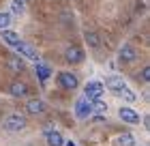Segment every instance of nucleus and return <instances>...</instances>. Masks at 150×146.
I'll use <instances>...</instances> for the list:
<instances>
[{"mask_svg":"<svg viewBox=\"0 0 150 146\" xmlns=\"http://www.w3.org/2000/svg\"><path fill=\"white\" fill-rule=\"evenodd\" d=\"M103 93H105V86L101 84V82H88L86 84V88H84V99H88V101H99L101 97H103Z\"/></svg>","mask_w":150,"mask_h":146,"instance_id":"f257e3e1","label":"nucleus"},{"mask_svg":"<svg viewBox=\"0 0 150 146\" xmlns=\"http://www.w3.org/2000/svg\"><path fill=\"white\" fill-rule=\"evenodd\" d=\"M24 127H26V118L22 114H11L4 120V129L6 131H22Z\"/></svg>","mask_w":150,"mask_h":146,"instance_id":"f03ea898","label":"nucleus"},{"mask_svg":"<svg viewBox=\"0 0 150 146\" xmlns=\"http://www.w3.org/2000/svg\"><path fill=\"white\" fill-rule=\"evenodd\" d=\"M58 82H60V86H62L64 90H75L77 88V75H73V73H69V71H62L58 75Z\"/></svg>","mask_w":150,"mask_h":146,"instance_id":"7ed1b4c3","label":"nucleus"},{"mask_svg":"<svg viewBox=\"0 0 150 146\" xmlns=\"http://www.w3.org/2000/svg\"><path fill=\"white\" fill-rule=\"evenodd\" d=\"M15 50H17V54L19 56H24V58H28V60H39V54H37V50L32 45H28V43H24V41H19V43L15 45Z\"/></svg>","mask_w":150,"mask_h":146,"instance_id":"20e7f679","label":"nucleus"},{"mask_svg":"<svg viewBox=\"0 0 150 146\" xmlns=\"http://www.w3.org/2000/svg\"><path fill=\"white\" fill-rule=\"evenodd\" d=\"M90 114H92V103L88 99H79L77 103H75V116H77V118L84 120V118H88Z\"/></svg>","mask_w":150,"mask_h":146,"instance_id":"39448f33","label":"nucleus"},{"mask_svg":"<svg viewBox=\"0 0 150 146\" xmlns=\"http://www.w3.org/2000/svg\"><path fill=\"white\" fill-rule=\"evenodd\" d=\"M64 58H67V62H71V65H77V62L84 60V52L73 45V47H69V50L64 52Z\"/></svg>","mask_w":150,"mask_h":146,"instance_id":"423d86ee","label":"nucleus"},{"mask_svg":"<svg viewBox=\"0 0 150 146\" xmlns=\"http://www.w3.org/2000/svg\"><path fill=\"white\" fill-rule=\"evenodd\" d=\"M118 56H120L122 62H133L135 58H137V52H135L133 45H122L120 52H118Z\"/></svg>","mask_w":150,"mask_h":146,"instance_id":"0eeeda50","label":"nucleus"},{"mask_svg":"<svg viewBox=\"0 0 150 146\" xmlns=\"http://www.w3.org/2000/svg\"><path fill=\"white\" fill-rule=\"evenodd\" d=\"M105 88L114 90V93H120L122 88H127V84H125V80H122V78H118V75H112V78L105 80Z\"/></svg>","mask_w":150,"mask_h":146,"instance_id":"6e6552de","label":"nucleus"},{"mask_svg":"<svg viewBox=\"0 0 150 146\" xmlns=\"http://www.w3.org/2000/svg\"><path fill=\"white\" fill-rule=\"evenodd\" d=\"M120 118L125 122H139V114L135 112V110H131V108H120Z\"/></svg>","mask_w":150,"mask_h":146,"instance_id":"1a4fd4ad","label":"nucleus"},{"mask_svg":"<svg viewBox=\"0 0 150 146\" xmlns=\"http://www.w3.org/2000/svg\"><path fill=\"white\" fill-rule=\"evenodd\" d=\"M9 93L13 97H24V95H28V86H26L24 82H13L11 88H9Z\"/></svg>","mask_w":150,"mask_h":146,"instance_id":"9d476101","label":"nucleus"},{"mask_svg":"<svg viewBox=\"0 0 150 146\" xmlns=\"http://www.w3.org/2000/svg\"><path fill=\"white\" fill-rule=\"evenodd\" d=\"M26 110H28L30 114H41L45 110V103L41 101V99H30L28 103H26Z\"/></svg>","mask_w":150,"mask_h":146,"instance_id":"9b49d317","label":"nucleus"},{"mask_svg":"<svg viewBox=\"0 0 150 146\" xmlns=\"http://www.w3.org/2000/svg\"><path fill=\"white\" fill-rule=\"evenodd\" d=\"M2 41H4V43L6 45H11V47H15L17 43H19V34L17 32H13V30H2Z\"/></svg>","mask_w":150,"mask_h":146,"instance_id":"f8f14e48","label":"nucleus"},{"mask_svg":"<svg viewBox=\"0 0 150 146\" xmlns=\"http://www.w3.org/2000/svg\"><path fill=\"white\" fill-rule=\"evenodd\" d=\"M47 144L50 146H64V140L58 131H47Z\"/></svg>","mask_w":150,"mask_h":146,"instance_id":"ddd939ff","label":"nucleus"},{"mask_svg":"<svg viewBox=\"0 0 150 146\" xmlns=\"http://www.w3.org/2000/svg\"><path fill=\"white\" fill-rule=\"evenodd\" d=\"M37 75H39V80L45 84V82L50 80L52 71H50V67H45V65H41V62H37Z\"/></svg>","mask_w":150,"mask_h":146,"instance_id":"4468645a","label":"nucleus"},{"mask_svg":"<svg viewBox=\"0 0 150 146\" xmlns=\"http://www.w3.org/2000/svg\"><path fill=\"white\" fill-rule=\"evenodd\" d=\"M9 67L13 69V71H24V60L19 56H11L9 58Z\"/></svg>","mask_w":150,"mask_h":146,"instance_id":"2eb2a0df","label":"nucleus"},{"mask_svg":"<svg viewBox=\"0 0 150 146\" xmlns=\"http://www.w3.org/2000/svg\"><path fill=\"white\" fill-rule=\"evenodd\" d=\"M92 112L94 114H99V116H103L105 112H107V103H103V101H92Z\"/></svg>","mask_w":150,"mask_h":146,"instance_id":"dca6fc26","label":"nucleus"},{"mask_svg":"<svg viewBox=\"0 0 150 146\" xmlns=\"http://www.w3.org/2000/svg\"><path fill=\"white\" fill-rule=\"evenodd\" d=\"M118 144H120V146H133V144H135V137H133L131 133H122V135L118 137Z\"/></svg>","mask_w":150,"mask_h":146,"instance_id":"f3484780","label":"nucleus"},{"mask_svg":"<svg viewBox=\"0 0 150 146\" xmlns=\"http://www.w3.org/2000/svg\"><path fill=\"white\" fill-rule=\"evenodd\" d=\"M120 93H122V95H125V99H127L129 103H133V101H137V95H135V93H133V90H131V88H122V90H120Z\"/></svg>","mask_w":150,"mask_h":146,"instance_id":"a211bd4d","label":"nucleus"},{"mask_svg":"<svg viewBox=\"0 0 150 146\" xmlns=\"http://www.w3.org/2000/svg\"><path fill=\"white\" fill-rule=\"evenodd\" d=\"M9 24H11V15L9 13H0V30L9 28Z\"/></svg>","mask_w":150,"mask_h":146,"instance_id":"6ab92c4d","label":"nucleus"},{"mask_svg":"<svg viewBox=\"0 0 150 146\" xmlns=\"http://www.w3.org/2000/svg\"><path fill=\"white\" fill-rule=\"evenodd\" d=\"M11 11L19 15V13L24 11V0H13V4H11Z\"/></svg>","mask_w":150,"mask_h":146,"instance_id":"aec40b11","label":"nucleus"},{"mask_svg":"<svg viewBox=\"0 0 150 146\" xmlns=\"http://www.w3.org/2000/svg\"><path fill=\"white\" fill-rule=\"evenodd\" d=\"M86 41H88L92 47H99V37H97L94 32H86Z\"/></svg>","mask_w":150,"mask_h":146,"instance_id":"412c9836","label":"nucleus"},{"mask_svg":"<svg viewBox=\"0 0 150 146\" xmlns=\"http://www.w3.org/2000/svg\"><path fill=\"white\" fill-rule=\"evenodd\" d=\"M142 80H144V82L150 80V67H144V69H142Z\"/></svg>","mask_w":150,"mask_h":146,"instance_id":"4be33fe9","label":"nucleus"},{"mask_svg":"<svg viewBox=\"0 0 150 146\" xmlns=\"http://www.w3.org/2000/svg\"><path fill=\"white\" fill-rule=\"evenodd\" d=\"M64 144H67V146H75V144H73V142H64Z\"/></svg>","mask_w":150,"mask_h":146,"instance_id":"5701e85b","label":"nucleus"}]
</instances>
